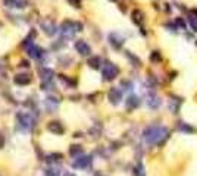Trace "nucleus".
<instances>
[{"label": "nucleus", "mask_w": 197, "mask_h": 176, "mask_svg": "<svg viewBox=\"0 0 197 176\" xmlns=\"http://www.w3.org/2000/svg\"><path fill=\"white\" fill-rule=\"evenodd\" d=\"M46 106H47L49 110H56L57 106H59V100H57V98H53V97H47Z\"/></svg>", "instance_id": "18"}, {"label": "nucleus", "mask_w": 197, "mask_h": 176, "mask_svg": "<svg viewBox=\"0 0 197 176\" xmlns=\"http://www.w3.org/2000/svg\"><path fill=\"white\" fill-rule=\"evenodd\" d=\"M124 41H125V38H124L122 35H119L118 33H112V34H109V43L112 44V47L115 48H121L124 44Z\"/></svg>", "instance_id": "8"}, {"label": "nucleus", "mask_w": 197, "mask_h": 176, "mask_svg": "<svg viewBox=\"0 0 197 176\" xmlns=\"http://www.w3.org/2000/svg\"><path fill=\"white\" fill-rule=\"evenodd\" d=\"M179 104H181V100L179 98H171V109L174 113H178V109H179Z\"/></svg>", "instance_id": "22"}, {"label": "nucleus", "mask_w": 197, "mask_h": 176, "mask_svg": "<svg viewBox=\"0 0 197 176\" xmlns=\"http://www.w3.org/2000/svg\"><path fill=\"white\" fill-rule=\"evenodd\" d=\"M47 129L50 131V132L56 134V135H61V134H63V132H65L63 125H62L61 122H56V121H53V122H49Z\"/></svg>", "instance_id": "9"}, {"label": "nucleus", "mask_w": 197, "mask_h": 176, "mask_svg": "<svg viewBox=\"0 0 197 176\" xmlns=\"http://www.w3.org/2000/svg\"><path fill=\"white\" fill-rule=\"evenodd\" d=\"M125 54H127V57H128L129 60L132 62V65H134V66H140V65H141L140 59H138V57H136V56H132V53H131V52H125Z\"/></svg>", "instance_id": "21"}, {"label": "nucleus", "mask_w": 197, "mask_h": 176, "mask_svg": "<svg viewBox=\"0 0 197 176\" xmlns=\"http://www.w3.org/2000/svg\"><path fill=\"white\" fill-rule=\"evenodd\" d=\"M69 3L75 7H81V3H80V0H69Z\"/></svg>", "instance_id": "30"}, {"label": "nucleus", "mask_w": 197, "mask_h": 176, "mask_svg": "<svg viewBox=\"0 0 197 176\" xmlns=\"http://www.w3.org/2000/svg\"><path fill=\"white\" fill-rule=\"evenodd\" d=\"M160 98L157 97V95L155 94H149V98H147V104H149V107L152 109H157L159 106H160Z\"/></svg>", "instance_id": "16"}, {"label": "nucleus", "mask_w": 197, "mask_h": 176, "mask_svg": "<svg viewBox=\"0 0 197 176\" xmlns=\"http://www.w3.org/2000/svg\"><path fill=\"white\" fill-rule=\"evenodd\" d=\"M160 52H157V50H155V52H152V54H150V60L153 62V63H156V62H160Z\"/></svg>", "instance_id": "23"}, {"label": "nucleus", "mask_w": 197, "mask_h": 176, "mask_svg": "<svg viewBox=\"0 0 197 176\" xmlns=\"http://www.w3.org/2000/svg\"><path fill=\"white\" fill-rule=\"evenodd\" d=\"M91 163V157L90 156H82L80 159H77L74 162V167H87Z\"/></svg>", "instance_id": "14"}, {"label": "nucleus", "mask_w": 197, "mask_h": 176, "mask_svg": "<svg viewBox=\"0 0 197 176\" xmlns=\"http://www.w3.org/2000/svg\"><path fill=\"white\" fill-rule=\"evenodd\" d=\"M14 81L18 85H28L31 82V76L28 74H18V75H15Z\"/></svg>", "instance_id": "10"}, {"label": "nucleus", "mask_w": 197, "mask_h": 176, "mask_svg": "<svg viewBox=\"0 0 197 176\" xmlns=\"http://www.w3.org/2000/svg\"><path fill=\"white\" fill-rule=\"evenodd\" d=\"M102 75H103V79H104V81H112V79H115L116 76L119 75V68L116 66L115 63L106 62V63L103 65Z\"/></svg>", "instance_id": "3"}, {"label": "nucleus", "mask_w": 197, "mask_h": 176, "mask_svg": "<svg viewBox=\"0 0 197 176\" xmlns=\"http://www.w3.org/2000/svg\"><path fill=\"white\" fill-rule=\"evenodd\" d=\"M168 138V129L163 126H149L144 131V140L147 144H160Z\"/></svg>", "instance_id": "1"}, {"label": "nucleus", "mask_w": 197, "mask_h": 176, "mask_svg": "<svg viewBox=\"0 0 197 176\" xmlns=\"http://www.w3.org/2000/svg\"><path fill=\"white\" fill-rule=\"evenodd\" d=\"M87 63H89V66L91 69H100L102 68V59H100L99 56H91Z\"/></svg>", "instance_id": "15"}, {"label": "nucleus", "mask_w": 197, "mask_h": 176, "mask_svg": "<svg viewBox=\"0 0 197 176\" xmlns=\"http://www.w3.org/2000/svg\"><path fill=\"white\" fill-rule=\"evenodd\" d=\"M5 5L9 7H24L25 3L21 0H5Z\"/></svg>", "instance_id": "19"}, {"label": "nucleus", "mask_w": 197, "mask_h": 176, "mask_svg": "<svg viewBox=\"0 0 197 176\" xmlns=\"http://www.w3.org/2000/svg\"><path fill=\"white\" fill-rule=\"evenodd\" d=\"M125 104H127V109H128V110H132V109H136L140 106V98H138L137 95H129L128 98H127V101H125Z\"/></svg>", "instance_id": "13"}, {"label": "nucleus", "mask_w": 197, "mask_h": 176, "mask_svg": "<svg viewBox=\"0 0 197 176\" xmlns=\"http://www.w3.org/2000/svg\"><path fill=\"white\" fill-rule=\"evenodd\" d=\"M3 144H5V140H3V136L0 135V148L3 147Z\"/></svg>", "instance_id": "32"}, {"label": "nucleus", "mask_w": 197, "mask_h": 176, "mask_svg": "<svg viewBox=\"0 0 197 176\" xmlns=\"http://www.w3.org/2000/svg\"><path fill=\"white\" fill-rule=\"evenodd\" d=\"M179 131H185V132H193L194 129L190 128V126H187V125H184V123H181V125H179Z\"/></svg>", "instance_id": "27"}, {"label": "nucleus", "mask_w": 197, "mask_h": 176, "mask_svg": "<svg viewBox=\"0 0 197 176\" xmlns=\"http://www.w3.org/2000/svg\"><path fill=\"white\" fill-rule=\"evenodd\" d=\"M82 31V25L80 22H72V21H65L61 25V34L62 38H72L75 33Z\"/></svg>", "instance_id": "2"}, {"label": "nucleus", "mask_w": 197, "mask_h": 176, "mask_svg": "<svg viewBox=\"0 0 197 176\" xmlns=\"http://www.w3.org/2000/svg\"><path fill=\"white\" fill-rule=\"evenodd\" d=\"M136 175L144 176V170H143V166H141V164H138V167H136Z\"/></svg>", "instance_id": "28"}, {"label": "nucleus", "mask_w": 197, "mask_h": 176, "mask_svg": "<svg viewBox=\"0 0 197 176\" xmlns=\"http://www.w3.org/2000/svg\"><path fill=\"white\" fill-rule=\"evenodd\" d=\"M190 25H191V28H193V31H196L197 33V18L190 16Z\"/></svg>", "instance_id": "26"}, {"label": "nucleus", "mask_w": 197, "mask_h": 176, "mask_svg": "<svg viewBox=\"0 0 197 176\" xmlns=\"http://www.w3.org/2000/svg\"><path fill=\"white\" fill-rule=\"evenodd\" d=\"M38 74H40V78L43 82H52V78H53V71L52 69H38Z\"/></svg>", "instance_id": "11"}, {"label": "nucleus", "mask_w": 197, "mask_h": 176, "mask_svg": "<svg viewBox=\"0 0 197 176\" xmlns=\"http://www.w3.org/2000/svg\"><path fill=\"white\" fill-rule=\"evenodd\" d=\"M27 52H28V54H30L33 59H40L41 56L44 54V50H43L41 47H37V46H33V47L27 48Z\"/></svg>", "instance_id": "12"}, {"label": "nucleus", "mask_w": 197, "mask_h": 176, "mask_svg": "<svg viewBox=\"0 0 197 176\" xmlns=\"http://www.w3.org/2000/svg\"><path fill=\"white\" fill-rule=\"evenodd\" d=\"M16 121H18V126L24 131H31L34 128V119L30 113H19L16 116Z\"/></svg>", "instance_id": "4"}, {"label": "nucleus", "mask_w": 197, "mask_h": 176, "mask_svg": "<svg viewBox=\"0 0 197 176\" xmlns=\"http://www.w3.org/2000/svg\"><path fill=\"white\" fill-rule=\"evenodd\" d=\"M108 97H109V101L116 106V104H119V101L122 100V91L119 88H110Z\"/></svg>", "instance_id": "7"}, {"label": "nucleus", "mask_w": 197, "mask_h": 176, "mask_svg": "<svg viewBox=\"0 0 197 176\" xmlns=\"http://www.w3.org/2000/svg\"><path fill=\"white\" fill-rule=\"evenodd\" d=\"M144 21V13L141 12V10H138V9H136L134 12H132V22L134 24H137V25H141Z\"/></svg>", "instance_id": "17"}, {"label": "nucleus", "mask_w": 197, "mask_h": 176, "mask_svg": "<svg viewBox=\"0 0 197 176\" xmlns=\"http://www.w3.org/2000/svg\"><path fill=\"white\" fill-rule=\"evenodd\" d=\"M34 37H35V31H33L31 33V35H28L27 38L24 40V43H22V46L25 48H30V47H33L34 44H33V40H34Z\"/></svg>", "instance_id": "20"}, {"label": "nucleus", "mask_w": 197, "mask_h": 176, "mask_svg": "<svg viewBox=\"0 0 197 176\" xmlns=\"http://www.w3.org/2000/svg\"><path fill=\"white\" fill-rule=\"evenodd\" d=\"M41 29L44 31V34L47 35H54L57 33V29H56V25H54V22H52L50 19H46V21H41Z\"/></svg>", "instance_id": "6"}, {"label": "nucleus", "mask_w": 197, "mask_h": 176, "mask_svg": "<svg viewBox=\"0 0 197 176\" xmlns=\"http://www.w3.org/2000/svg\"><path fill=\"white\" fill-rule=\"evenodd\" d=\"M175 25L179 27L181 29H185V27H187V25H185V21H184L183 18H177V19H175Z\"/></svg>", "instance_id": "25"}, {"label": "nucleus", "mask_w": 197, "mask_h": 176, "mask_svg": "<svg viewBox=\"0 0 197 176\" xmlns=\"http://www.w3.org/2000/svg\"><path fill=\"white\" fill-rule=\"evenodd\" d=\"M21 66H24V68H27V66H30V63H28L27 60H22V62H21Z\"/></svg>", "instance_id": "31"}, {"label": "nucleus", "mask_w": 197, "mask_h": 176, "mask_svg": "<svg viewBox=\"0 0 197 176\" xmlns=\"http://www.w3.org/2000/svg\"><path fill=\"white\" fill-rule=\"evenodd\" d=\"M122 87H125L124 90H128V91H129L132 85H131V82H128V81H122Z\"/></svg>", "instance_id": "29"}, {"label": "nucleus", "mask_w": 197, "mask_h": 176, "mask_svg": "<svg viewBox=\"0 0 197 176\" xmlns=\"http://www.w3.org/2000/svg\"><path fill=\"white\" fill-rule=\"evenodd\" d=\"M75 50L81 54V56H90V53H91V47L84 40L75 41Z\"/></svg>", "instance_id": "5"}, {"label": "nucleus", "mask_w": 197, "mask_h": 176, "mask_svg": "<svg viewBox=\"0 0 197 176\" xmlns=\"http://www.w3.org/2000/svg\"><path fill=\"white\" fill-rule=\"evenodd\" d=\"M69 153H71V156H77V154H81V153H82L81 145H72V147H71V150H69Z\"/></svg>", "instance_id": "24"}, {"label": "nucleus", "mask_w": 197, "mask_h": 176, "mask_svg": "<svg viewBox=\"0 0 197 176\" xmlns=\"http://www.w3.org/2000/svg\"><path fill=\"white\" fill-rule=\"evenodd\" d=\"M193 13L196 15V18H197V9H193Z\"/></svg>", "instance_id": "33"}]
</instances>
